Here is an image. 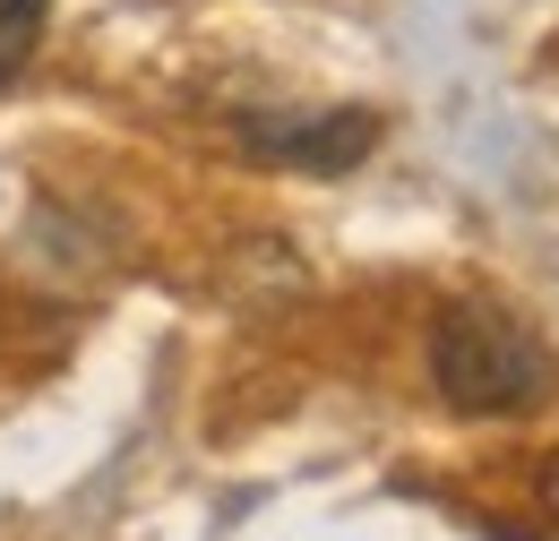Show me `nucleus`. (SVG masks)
I'll return each instance as SVG.
<instances>
[{"instance_id": "20e7f679", "label": "nucleus", "mask_w": 559, "mask_h": 541, "mask_svg": "<svg viewBox=\"0 0 559 541\" xmlns=\"http://www.w3.org/2000/svg\"><path fill=\"white\" fill-rule=\"evenodd\" d=\"M534 507H543V516L559 525V447L543 456V465H534Z\"/></svg>"}, {"instance_id": "f03ea898", "label": "nucleus", "mask_w": 559, "mask_h": 541, "mask_svg": "<svg viewBox=\"0 0 559 541\" xmlns=\"http://www.w3.org/2000/svg\"><path fill=\"white\" fill-rule=\"evenodd\" d=\"M233 146L276 172H353L379 146V112L328 104V112H233Z\"/></svg>"}, {"instance_id": "f257e3e1", "label": "nucleus", "mask_w": 559, "mask_h": 541, "mask_svg": "<svg viewBox=\"0 0 559 541\" xmlns=\"http://www.w3.org/2000/svg\"><path fill=\"white\" fill-rule=\"evenodd\" d=\"M430 387L448 412H534L559 387V361L499 301H456L430 327Z\"/></svg>"}, {"instance_id": "7ed1b4c3", "label": "nucleus", "mask_w": 559, "mask_h": 541, "mask_svg": "<svg viewBox=\"0 0 559 541\" xmlns=\"http://www.w3.org/2000/svg\"><path fill=\"white\" fill-rule=\"evenodd\" d=\"M35 35H44V0H0V86L26 69Z\"/></svg>"}]
</instances>
